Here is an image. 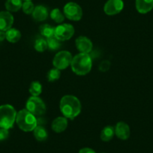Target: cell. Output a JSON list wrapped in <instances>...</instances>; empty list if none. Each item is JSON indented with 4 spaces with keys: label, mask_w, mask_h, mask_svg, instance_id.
Masks as SVG:
<instances>
[{
    "label": "cell",
    "mask_w": 153,
    "mask_h": 153,
    "mask_svg": "<svg viewBox=\"0 0 153 153\" xmlns=\"http://www.w3.org/2000/svg\"><path fill=\"white\" fill-rule=\"evenodd\" d=\"M16 123L18 127L25 132L33 131L38 125L36 117L26 108L17 112Z\"/></svg>",
    "instance_id": "3"
},
{
    "label": "cell",
    "mask_w": 153,
    "mask_h": 153,
    "mask_svg": "<svg viewBox=\"0 0 153 153\" xmlns=\"http://www.w3.org/2000/svg\"><path fill=\"white\" fill-rule=\"evenodd\" d=\"M48 42V47L51 51H55L59 49L62 46L61 41L57 39L55 36H53L51 38H49L47 39Z\"/></svg>",
    "instance_id": "23"
},
{
    "label": "cell",
    "mask_w": 153,
    "mask_h": 153,
    "mask_svg": "<svg viewBox=\"0 0 153 153\" xmlns=\"http://www.w3.org/2000/svg\"><path fill=\"white\" fill-rule=\"evenodd\" d=\"M72 59H73V56L69 51H59L54 56L53 59V65L54 68L59 70H64L67 68L69 65H71Z\"/></svg>",
    "instance_id": "7"
},
{
    "label": "cell",
    "mask_w": 153,
    "mask_h": 153,
    "mask_svg": "<svg viewBox=\"0 0 153 153\" xmlns=\"http://www.w3.org/2000/svg\"><path fill=\"white\" fill-rule=\"evenodd\" d=\"M23 1H32V0H23Z\"/></svg>",
    "instance_id": "31"
},
{
    "label": "cell",
    "mask_w": 153,
    "mask_h": 153,
    "mask_svg": "<svg viewBox=\"0 0 153 153\" xmlns=\"http://www.w3.org/2000/svg\"><path fill=\"white\" fill-rule=\"evenodd\" d=\"M17 111L12 105L3 104L0 106V128L10 129L16 123Z\"/></svg>",
    "instance_id": "4"
},
{
    "label": "cell",
    "mask_w": 153,
    "mask_h": 153,
    "mask_svg": "<svg viewBox=\"0 0 153 153\" xmlns=\"http://www.w3.org/2000/svg\"><path fill=\"white\" fill-rule=\"evenodd\" d=\"M63 14L66 18L71 21H79L83 17V10L77 3L71 2L64 6Z\"/></svg>",
    "instance_id": "6"
},
{
    "label": "cell",
    "mask_w": 153,
    "mask_h": 153,
    "mask_svg": "<svg viewBox=\"0 0 153 153\" xmlns=\"http://www.w3.org/2000/svg\"><path fill=\"white\" fill-rule=\"evenodd\" d=\"M35 51H38L39 53L45 52L47 49L48 48V42L47 40H45V38H38L35 42V45H34Z\"/></svg>",
    "instance_id": "24"
},
{
    "label": "cell",
    "mask_w": 153,
    "mask_h": 153,
    "mask_svg": "<svg viewBox=\"0 0 153 153\" xmlns=\"http://www.w3.org/2000/svg\"><path fill=\"white\" fill-rule=\"evenodd\" d=\"M79 153H96L91 148H83L79 151Z\"/></svg>",
    "instance_id": "29"
},
{
    "label": "cell",
    "mask_w": 153,
    "mask_h": 153,
    "mask_svg": "<svg viewBox=\"0 0 153 153\" xmlns=\"http://www.w3.org/2000/svg\"><path fill=\"white\" fill-rule=\"evenodd\" d=\"M26 109L35 117H42L45 114L46 105L43 100L38 96H31L26 103Z\"/></svg>",
    "instance_id": "5"
},
{
    "label": "cell",
    "mask_w": 153,
    "mask_h": 153,
    "mask_svg": "<svg viewBox=\"0 0 153 153\" xmlns=\"http://www.w3.org/2000/svg\"><path fill=\"white\" fill-rule=\"evenodd\" d=\"M115 128V134L118 138L123 140L128 139L131 134L130 127L125 122H119L116 126Z\"/></svg>",
    "instance_id": "12"
},
{
    "label": "cell",
    "mask_w": 153,
    "mask_h": 153,
    "mask_svg": "<svg viewBox=\"0 0 153 153\" xmlns=\"http://www.w3.org/2000/svg\"><path fill=\"white\" fill-rule=\"evenodd\" d=\"M29 92L32 96H39L42 92V83L39 81L32 82L29 86Z\"/></svg>",
    "instance_id": "22"
},
{
    "label": "cell",
    "mask_w": 153,
    "mask_h": 153,
    "mask_svg": "<svg viewBox=\"0 0 153 153\" xmlns=\"http://www.w3.org/2000/svg\"><path fill=\"white\" fill-rule=\"evenodd\" d=\"M68 124V120L66 117H59L53 121L52 124H51V128L56 133H62L66 130Z\"/></svg>",
    "instance_id": "13"
},
{
    "label": "cell",
    "mask_w": 153,
    "mask_h": 153,
    "mask_svg": "<svg viewBox=\"0 0 153 153\" xmlns=\"http://www.w3.org/2000/svg\"><path fill=\"white\" fill-rule=\"evenodd\" d=\"M22 9L26 14H32L35 9V5L32 1H24L22 5Z\"/></svg>",
    "instance_id": "26"
},
{
    "label": "cell",
    "mask_w": 153,
    "mask_h": 153,
    "mask_svg": "<svg viewBox=\"0 0 153 153\" xmlns=\"http://www.w3.org/2000/svg\"><path fill=\"white\" fill-rule=\"evenodd\" d=\"M135 7L140 14H147L153 8V0H136Z\"/></svg>",
    "instance_id": "15"
},
{
    "label": "cell",
    "mask_w": 153,
    "mask_h": 153,
    "mask_svg": "<svg viewBox=\"0 0 153 153\" xmlns=\"http://www.w3.org/2000/svg\"><path fill=\"white\" fill-rule=\"evenodd\" d=\"M14 23V17L8 11H0V30L6 32L12 28Z\"/></svg>",
    "instance_id": "11"
},
{
    "label": "cell",
    "mask_w": 153,
    "mask_h": 153,
    "mask_svg": "<svg viewBox=\"0 0 153 153\" xmlns=\"http://www.w3.org/2000/svg\"><path fill=\"white\" fill-rule=\"evenodd\" d=\"M124 2L123 0H108L104 6V11L107 15L113 16L118 14L123 11Z\"/></svg>",
    "instance_id": "9"
},
{
    "label": "cell",
    "mask_w": 153,
    "mask_h": 153,
    "mask_svg": "<svg viewBox=\"0 0 153 153\" xmlns=\"http://www.w3.org/2000/svg\"><path fill=\"white\" fill-rule=\"evenodd\" d=\"M61 76V71L59 69L53 68L51 69L49 71L47 74V78L49 82L53 83V82L56 81Z\"/></svg>",
    "instance_id": "25"
},
{
    "label": "cell",
    "mask_w": 153,
    "mask_h": 153,
    "mask_svg": "<svg viewBox=\"0 0 153 153\" xmlns=\"http://www.w3.org/2000/svg\"><path fill=\"white\" fill-rule=\"evenodd\" d=\"M50 17L55 23L61 24L65 20V15L59 8H54L51 11Z\"/></svg>",
    "instance_id": "21"
},
{
    "label": "cell",
    "mask_w": 153,
    "mask_h": 153,
    "mask_svg": "<svg viewBox=\"0 0 153 153\" xmlns=\"http://www.w3.org/2000/svg\"><path fill=\"white\" fill-rule=\"evenodd\" d=\"M32 18L37 22L45 21L48 17V8L44 5H37L32 14Z\"/></svg>",
    "instance_id": "14"
},
{
    "label": "cell",
    "mask_w": 153,
    "mask_h": 153,
    "mask_svg": "<svg viewBox=\"0 0 153 153\" xmlns=\"http://www.w3.org/2000/svg\"><path fill=\"white\" fill-rule=\"evenodd\" d=\"M71 70L79 76H84L91 71L92 68V60L88 53H78L74 56L71 63Z\"/></svg>",
    "instance_id": "2"
},
{
    "label": "cell",
    "mask_w": 153,
    "mask_h": 153,
    "mask_svg": "<svg viewBox=\"0 0 153 153\" xmlns=\"http://www.w3.org/2000/svg\"><path fill=\"white\" fill-rule=\"evenodd\" d=\"M74 28L69 23H61L55 27L54 36L61 42L68 41L74 35Z\"/></svg>",
    "instance_id": "8"
},
{
    "label": "cell",
    "mask_w": 153,
    "mask_h": 153,
    "mask_svg": "<svg viewBox=\"0 0 153 153\" xmlns=\"http://www.w3.org/2000/svg\"><path fill=\"white\" fill-rule=\"evenodd\" d=\"M33 134L35 139L38 141H40V142L46 140L48 137V133L46 128L42 126H39V125H38L36 128L33 130Z\"/></svg>",
    "instance_id": "17"
},
{
    "label": "cell",
    "mask_w": 153,
    "mask_h": 153,
    "mask_svg": "<svg viewBox=\"0 0 153 153\" xmlns=\"http://www.w3.org/2000/svg\"><path fill=\"white\" fill-rule=\"evenodd\" d=\"M5 39H6V33L4 31L0 30V42H3Z\"/></svg>",
    "instance_id": "30"
},
{
    "label": "cell",
    "mask_w": 153,
    "mask_h": 153,
    "mask_svg": "<svg viewBox=\"0 0 153 153\" xmlns=\"http://www.w3.org/2000/svg\"><path fill=\"white\" fill-rule=\"evenodd\" d=\"M5 33H6V40L10 43H17L21 38V32L15 28H11L6 31Z\"/></svg>",
    "instance_id": "16"
},
{
    "label": "cell",
    "mask_w": 153,
    "mask_h": 153,
    "mask_svg": "<svg viewBox=\"0 0 153 153\" xmlns=\"http://www.w3.org/2000/svg\"><path fill=\"white\" fill-rule=\"evenodd\" d=\"M114 134V127L112 126H107L102 129V131L101 132V135H100V137H101V140H103L104 142H108V141L111 140L113 139Z\"/></svg>",
    "instance_id": "18"
},
{
    "label": "cell",
    "mask_w": 153,
    "mask_h": 153,
    "mask_svg": "<svg viewBox=\"0 0 153 153\" xmlns=\"http://www.w3.org/2000/svg\"><path fill=\"white\" fill-rule=\"evenodd\" d=\"M9 136V132L8 129L1 128H0V141L5 140Z\"/></svg>",
    "instance_id": "28"
},
{
    "label": "cell",
    "mask_w": 153,
    "mask_h": 153,
    "mask_svg": "<svg viewBox=\"0 0 153 153\" xmlns=\"http://www.w3.org/2000/svg\"><path fill=\"white\" fill-rule=\"evenodd\" d=\"M101 153H106V152H101Z\"/></svg>",
    "instance_id": "32"
},
{
    "label": "cell",
    "mask_w": 153,
    "mask_h": 153,
    "mask_svg": "<svg viewBox=\"0 0 153 153\" xmlns=\"http://www.w3.org/2000/svg\"><path fill=\"white\" fill-rule=\"evenodd\" d=\"M5 8L9 12H17L22 8V0H7L5 2Z\"/></svg>",
    "instance_id": "19"
},
{
    "label": "cell",
    "mask_w": 153,
    "mask_h": 153,
    "mask_svg": "<svg viewBox=\"0 0 153 153\" xmlns=\"http://www.w3.org/2000/svg\"><path fill=\"white\" fill-rule=\"evenodd\" d=\"M75 46L81 53H88L92 51L93 45L92 41L86 36H79L75 40Z\"/></svg>",
    "instance_id": "10"
},
{
    "label": "cell",
    "mask_w": 153,
    "mask_h": 153,
    "mask_svg": "<svg viewBox=\"0 0 153 153\" xmlns=\"http://www.w3.org/2000/svg\"><path fill=\"white\" fill-rule=\"evenodd\" d=\"M39 30H40L41 35L48 39V38L54 36L55 27H53L49 24H43L40 26Z\"/></svg>",
    "instance_id": "20"
},
{
    "label": "cell",
    "mask_w": 153,
    "mask_h": 153,
    "mask_svg": "<svg viewBox=\"0 0 153 153\" xmlns=\"http://www.w3.org/2000/svg\"><path fill=\"white\" fill-rule=\"evenodd\" d=\"M60 111L63 117L74 120L78 117L82 110L81 103L76 96L72 95H64L60 100Z\"/></svg>",
    "instance_id": "1"
},
{
    "label": "cell",
    "mask_w": 153,
    "mask_h": 153,
    "mask_svg": "<svg viewBox=\"0 0 153 153\" xmlns=\"http://www.w3.org/2000/svg\"><path fill=\"white\" fill-rule=\"evenodd\" d=\"M110 67V62L109 61H107V60H105V61H103L100 64L99 70L101 71L105 72L109 70Z\"/></svg>",
    "instance_id": "27"
}]
</instances>
